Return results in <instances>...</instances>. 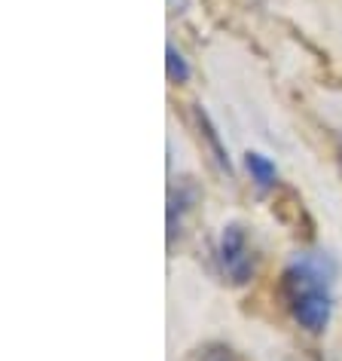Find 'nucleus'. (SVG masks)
<instances>
[{
	"label": "nucleus",
	"instance_id": "obj_5",
	"mask_svg": "<svg viewBox=\"0 0 342 361\" xmlns=\"http://www.w3.org/2000/svg\"><path fill=\"white\" fill-rule=\"evenodd\" d=\"M165 68H168V80H171V83H186V80H190V65H186L184 52L175 49L171 43L165 47Z\"/></svg>",
	"mask_w": 342,
	"mask_h": 361
},
{
	"label": "nucleus",
	"instance_id": "obj_4",
	"mask_svg": "<svg viewBox=\"0 0 342 361\" xmlns=\"http://www.w3.org/2000/svg\"><path fill=\"white\" fill-rule=\"evenodd\" d=\"M245 169H248V175L257 180V187H272L275 180H278V169H275V162L263 157V153H257V150H248L245 153Z\"/></svg>",
	"mask_w": 342,
	"mask_h": 361
},
{
	"label": "nucleus",
	"instance_id": "obj_1",
	"mask_svg": "<svg viewBox=\"0 0 342 361\" xmlns=\"http://www.w3.org/2000/svg\"><path fill=\"white\" fill-rule=\"evenodd\" d=\"M333 273L318 257H296L281 276V291L287 297L291 319L309 334H321L333 312Z\"/></svg>",
	"mask_w": 342,
	"mask_h": 361
},
{
	"label": "nucleus",
	"instance_id": "obj_2",
	"mask_svg": "<svg viewBox=\"0 0 342 361\" xmlns=\"http://www.w3.org/2000/svg\"><path fill=\"white\" fill-rule=\"evenodd\" d=\"M217 260L223 276L232 285H245L254 276V251L248 245V233L241 224H227L217 242Z\"/></svg>",
	"mask_w": 342,
	"mask_h": 361
},
{
	"label": "nucleus",
	"instance_id": "obj_3",
	"mask_svg": "<svg viewBox=\"0 0 342 361\" xmlns=\"http://www.w3.org/2000/svg\"><path fill=\"white\" fill-rule=\"evenodd\" d=\"M193 116H196V129H199V138L205 141V147L211 150V159L217 162V166L227 171H232V159H229V153H227V147H223V141H220V135H217V129H214V123H211V116L202 111V107H193Z\"/></svg>",
	"mask_w": 342,
	"mask_h": 361
}]
</instances>
